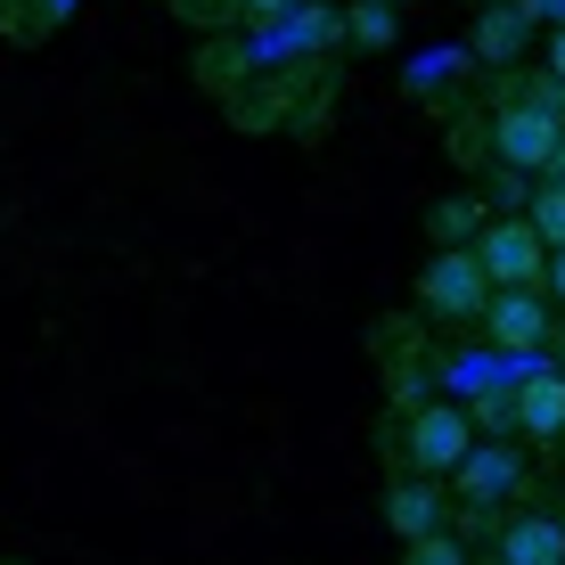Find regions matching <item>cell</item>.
Masks as SVG:
<instances>
[{
  "label": "cell",
  "mask_w": 565,
  "mask_h": 565,
  "mask_svg": "<svg viewBox=\"0 0 565 565\" xmlns=\"http://www.w3.org/2000/svg\"><path fill=\"white\" fill-rule=\"evenodd\" d=\"M402 451H411V476L451 483V467L476 451V418H467L459 402H418V411H411V435H402Z\"/></svg>",
  "instance_id": "cell-1"
},
{
  "label": "cell",
  "mask_w": 565,
  "mask_h": 565,
  "mask_svg": "<svg viewBox=\"0 0 565 565\" xmlns=\"http://www.w3.org/2000/svg\"><path fill=\"white\" fill-rule=\"evenodd\" d=\"M483 131H492V156H500L509 172H550V156H557V140H565V115H557V107H533V99L516 90V99L500 107Z\"/></svg>",
  "instance_id": "cell-2"
},
{
  "label": "cell",
  "mask_w": 565,
  "mask_h": 565,
  "mask_svg": "<svg viewBox=\"0 0 565 565\" xmlns=\"http://www.w3.org/2000/svg\"><path fill=\"white\" fill-rule=\"evenodd\" d=\"M418 303L435 311V320H476V311L492 303V279H483L476 246H435V263L418 270Z\"/></svg>",
  "instance_id": "cell-3"
},
{
  "label": "cell",
  "mask_w": 565,
  "mask_h": 565,
  "mask_svg": "<svg viewBox=\"0 0 565 565\" xmlns=\"http://www.w3.org/2000/svg\"><path fill=\"white\" fill-rule=\"evenodd\" d=\"M476 263L492 287H541V270H550V246H541V230L509 213V222H483L476 230Z\"/></svg>",
  "instance_id": "cell-4"
},
{
  "label": "cell",
  "mask_w": 565,
  "mask_h": 565,
  "mask_svg": "<svg viewBox=\"0 0 565 565\" xmlns=\"http://www.w3.org/2000/svg\"><path fill=\"white\" fill-rule=\"evenodd\" d=\"M483 337L500 344V353H541L550 344V303H541V287H492V303L476 311Z\"/></svg>",
  "instance_id": "cell-5"
},
{
  "label": "cell",
  "mask_w": 565,
  "mask_h": 565,
  "mask_svg": "<svg viewBox=\"0 0 565 565\" xmlns=\"http://www.w3.org/2000/svg\"><path fill=\"white\" fill-rule=\"evenodd\" d=\"M516 476H524V459L509 451V443H476L459 467H451V483H459V500H476V509H500V500L516 492Z\"/></svg>",
  "instance_id": "cell-6"
},
{
  "label": "cell",
  "mask_w": 565,
  "mask_h": 565,
  "mask_svg": "<svg viewBox=\"0 0 565 565\" xmlns=\"http://www.w3.org/2000/svg\"><path fill=\"white\" fill-rule=\"evenodd\" d=\"M524 443H557L565 435V377L557 369H524V385H509Z\"/></svg>",
  "instance_id": "cell-7"
},
{
  "label": "cell",
  "mask_w": 565,
  "mask_h": 565,
  "mask_svg": "<svg viewBox=\"0 0 565 565\" xmlns=\"http://www.w3.org/2000/svg\"><path fill=\"white\" fill-rule=\"evenodd\" d=\"M385 524H394L402 541L443 533V483L435 476H394V483H385Z\"/></svg>",
  "instance_id": "cell-8"
},
{
  "label": "cell",
  "mask_w": 565,
  "mask_h": 565,
  "mask_svg": "<svg viewBox=\"0 0 565 565\" xmlns=\"http://www.w3.org/2000/svg\"><path fill=\"white\" fill-rule=\"evenodd\" d=\"M524 33H533V9H524V0H483L476 57H483V66H509V57H524Z\"/></svg>",
  "instance_id": "cell-9"
},
{
  "label": "cell",
  "mask_w": 565,
  "mask_h": 565,
  "mask_svg": "<svg viewBox=\"0 0 565 565\" xmlns=\"http://www.w3.org/2000/svg\"><path fill=\"white\" fill-rule=\"evenodd\" d=\"M500 565H565V516H516V524H500Z\"/></svg>",
  "instance_id": "cell-10"
},
{
  "label": "cell",
  "mask_w": 565,
  "mask_h": 565,
  "mask_svg": "<svg viewBox=\"0 0 565 565\" xmlns=\"http://www.w3.org/2000/svg\"><path fill=\"white\" fill-rule=\"evenodd\" d=\"M476 230H483L476 198H443L435 213H426V238H435V246H476Z\"/></svg>",
  "instance_id": "cell-11"
},
{
  "label": "cell",
  "mask_w": 565,
  "mask_h": 565,
  "mask_svg": "<svg viewBox=\"0 0 565 565\" xmlns=\"http://www.w3.org/2000/svg\"><path fill=\"white\" fill-rule=\"evenodd\" d=\"M344 33H353L361 50H394V33H402V17H394V0H361L353 17H344Z\"/></svg>",
  "instance_id": "cell-12"
},
{
  "label": "cell",
  "mask_w": 565,
  "mask_h": 565,
  "mask_svg": "<svg viewBox=\"0 0 565 565\" xmlns=\"http://www.w3.org/2000/svg\"><path fill=\"white\" fill-rule=\"evenodd\" d=\"M524 222L541 230V246H565V181H550L533 205H524Z\"/></svg>",
  "instance_id": "cell-13"
},
{
  "label": "cell",
  "mask_w": 565,
  "mask_h": 565,
  "mask_svg": "<svg viewBox=\"0 0 565 565\" xmlns=\"http://www.w3.org/2000/svg\"><path fill=\"white\" fill-rule=\"evenodd\" d=\"M402 565H467V550H459L451 533H418L411 550H402Z\"/></svg>",
  "instance_id": "cell-14"
},
{
  "label": "cell",
  "mask_w": 565,
  "mask_h": 565,
  "mask_svg": "<svg viewBox=\"0 0 565 565\" xmlns=\"http://www.w3.org/2000/svg\"><path fill=\"white\" fill-rule=\"evenodd\" d=\"M483 148H492V140H483V124H451V156H459V164H467V156H483Z\"/></svg>",
  "instance_id": "cell-15"
},
{
  "label": "cell",
  "mask_w": 565,
  "mask_h": 565,
  "mask_svg": "<svg viewBox=\"0 0 565 565\" xmlns=\"http://www.w3.org/2000/svg\"><path fill=\"white\" fill-rule=\"evenodd\" d=\"M541 287H550V296L565 303V246H550V270H541Z\"/></svg>",
  "instance_id": "cell-16"
},
{
  "label": "cell",
  "mask_w": 565,
  "mask_h": 565,
  "mask_svg": "<svg viewBox=\"0 0 565 565\" xmlns=\"http://www.w3.org/2000/svg\"><path fill=\"white\" fill-rule=\"evenodd\" d=\"M238 9H246V17H263V25H270V17H287L296 0H238Z\"/></svg>",
  "instance_id": "cell-17"
},
{
  "label": "cell",
  "mask_w": 565,
  "mask_h": 565,
  "mask_svg": "<svg viewBox=\"0 0 565 565\" xmlns=\"http://www.w3.org/2000/svg\"><path fill=\"white\" fill-rule=\"evenodd\" d=\"M550 83H565V25L550 33Z\"/></svg>",
  "instance_id": "cell-18"
},
{
  "label": "cell",
  "mask_w": 565,
  "mask_h": 565,
  "mask_svg": "<svg viewBox=\"0 0 565 565\" xmlns=\"http://www.w3.org/2000/svg\"><path fill=\"white\" fill-rule=\"evenodd\" d=\"M524 9H533V17H557V25H565V0H524Z\"/></svg>",
  "instance_id": "cell-19"
},
{
  "label": "cell",
  "mask_w": 565,
  "mask_h": 565,
  "mask_svg": "<svg viewBox=\"0 0 565 565\" xmlns=\"http://www.w3.org/2000/svg\"><path fill=\"white\" fill-rule=\"evenodd\" d=\"M550 181H565V140H557V156H550Z\"/></svg>",
  "instance_id": "cell-20"
},
{
  "label": "cell",
  "mask_w": 565,
  "mask_h": 565,
  "mask_svg": "<svg viewBox=\"0 0 565 565\" xmlns=\"http://www.w3.org/2000/svg\"><path fill=\"white\" fill-rule=\"evenodd\" d=\"M557 377H565V361H557Z\"/></svg>",
  "instance_id": "cell-21"
}]
</instances>
